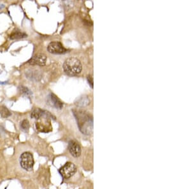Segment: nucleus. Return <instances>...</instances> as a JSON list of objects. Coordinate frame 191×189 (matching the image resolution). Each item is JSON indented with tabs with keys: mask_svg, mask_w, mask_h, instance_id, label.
Instances as JSON below:
<instances>
[{
	"mask_svg": "<svg viewBox=\"0 0 191 189\" xmlns=\"http://www.w3.org/2000/svg\"><path fill=\"white\" fill-rule=\"evenodd\" d=\"M79 129L85 135H91L92 133L93 121L92 117L84 111H74Z\"/></svg>",
	"mask_w": 191,
	"mask_h": 189,
	"instance_id": "f257e3e1",
	"label": "nucleus"
},
{
	"mask_svg": "<svg viewBox=\"0 0 191 189\" xmlns=\"http://www.w3.org/2000/svg\"><path fill=\"white\" fill-rule=\"evenodd\" d=\"M64 71L70 75L79 74L82 69V65L79 59L75 58L67 59L63 64Z\"/></svg>",
	"mask_w": 191,
	"mask_h": 189,
	"instance_id": "f03ea898",
	"label": "nucleus"
},
{
	"mask_svg": "<svg viewBox=\"0 0 191 189\" xmlns=\"http://www.w3.org/2000/svg\"><path fill=\"white\" fill-rule=\"evenodd\" d=\"M20 164L21 167L26 171H31L34 166V159L30 152H24L20 157Z\"/></svg>",
	"mask_w": 191,
	"mask_h": 189,
	"instance_id": "7ed1b4c3",
	"label": "nucleus"
},
{
	"mask_svg": "<svg viewBox=\"0 0 191 189\" xmlns=\"http://www.w3.org/2000/svg\"><path fill=\"white\" fill-rule=\"evenodd\" d=\"M59 173L64 179H68L76 172V167L72 163H66L59 169Z\"/></svg>",
	"mask_w": 191,
	"mask_h": 189,
	"instance_id": "20e7f679",
	"label": "nucleus"
},
{
	"mask_svg": "<svg viewBox=\"0 0 191 189\" xmlns=\"http://www.w3.org/2000/svg\"><path fill=\"white\" fill-rule=\"evenodd\" d=\"M49 116H51L50 113L49 111H46L45 115L43 116V122L40 121L36 123V127L38 131L41 132V133H48L51 131V122H47Z\"/></svg>",
	"mask_w": 191,
	"mask_h": 189,
	"instance_id": "39448f33",
	"label": "nucleus"
},
{
	"mask_svg": "<svg viewBox=\"0 0 191 189\" xmlns=\"http://www.w3.org/2000/svg\"><path fill=\"white\" fill-rule=\"evenodd\" d=\"M47 50L50 53L54 54H61L66 52V49L59 42H53L48 45Z\"/></svg>",
	"mask_w": 191,
	"mask_h": 189,
	"instance_id": "423d86ee",
	"label": "nucleus"
},
{
	"mask_svg": "<svg viewBox=\"0 0 191 189\" xmlns=\"http://www.w3.org/2000/svg\"><path fill=\"white\" fill-rule=\"evenodd\" d=\"M47 61V56L43 54H38L33 56V58L28 61V63L31 65H38L40 66H43L45 65Z\"/></svg>",
	"mask_w": 191,
	"mask_h": 189,
	"instance_id": "0eeeda50",
	"label": "nucleus"
},
{
	"mask_svg": "<svg viewBox=\"0 0 191 189\" xmlns=\"http://www.w3.org/2000/svg\"><path fill=\"white\" fill-rule=\"evenodd\" d=\"M68 149L71 155L74 157H79L81 154V148L75 141H70L68 145Z\"/></svg>",
	"mask_w": 191,
	"mask_h": 189,
	"instance_id": "6e6552de",
	"label": "nucleus"
},
{
	"mask_svg": "<svg viewBox=\"0 0 191 189\" xmlns=\"http://www.w3.org/2000/svg\"><path fill=\"white\" fill-rule=\"evenodd\" d=\"M49 103L51 104V106L54 107L55 108H62L63 107V103L57 98V97L54 95V94H51L50 96L49 97Z\"/></svg>",
	"mask_w": 191,
	"mask_h": 189,
	"instance_id": "1a4fd4ad",
	"label": "nucleus"
},
{
	"mask_svg": "<svg viewBox=\"0 0 191 189\" xmlns=\"http://www.w3.org/2000/svg\"><path fill=\"white\" fill-rule=\"evenodd\" d=\"M27 36V35L24 33H22L18 31H15L10 34V39L12 40H16V39L23 38H25Z\"/></svg>",
	"mask_w": 191,
	"mask_h": 189,
	"instance_id": "9d476101",
	"label": "nucleus"
},
{
	"mask_svg": "<svg viewBox=\"0 0 191 189\" xmlns=\"http://www.w3.org/2000/svg\"><path fill=\"white\" fill-rule=\"evenodd\" d=\"M45 113L44 110H42L40 108H36L33 110V111L31 112V117L33 119L38 120L40 117H42Z\"/></svg>",
	"mask_w": 191,
	"mask_h": 189,
	"instance_id": "9b49d317",
	"label": "nucleus"
},
{
	"mask_svg": "<svg viewBox=\"0 0 191 189\" xmlns=\"http://www.w3.org/2000/svg\"><path fill=\"white\" fill-rule=\"evenodd\" d=\"M12 114L10 111L5 106H0V116L5 119L10 116Z\"/></svg>",
	"mask_w": 191,
	"mask_h": 189,
	"instance_id": "f8f14e48",
	"label": "nucleus"
},
{
	"mask_svg": "<svg viewBox=\"0 0 191 189\" xmlns=\"http://www.w3.org/2000/svg\"><path fill=\"white\" fill-rule=\"evenodd\" d=\"M18 90H19V92H20L21 94H24V95L26 96H30L32 94L31 90L29 89H27L26 87L20 86L18 87Z\"/></svg>",
	"mask_w": 191,
	"mask_h": 189,
	"instance_id": "ddd939ff",
	"label": "nucleus"
},
{
	"mask_svg": "<svg viewBox=\"0 0 191 189\" xmlns=\"http://www.w3.org/2000/svg\"><path fill=\"white\" fill-rule=\"evenodd\" d=\"M21 127L24 131H27L29 130V128H30V122H29L28 120L24 119L22 121L21 124Z\"/></svg>",
	"mask_w": 191,
	"mask_h": 189,
	"instance_id": "4468645a",
	"label": "nucleus"
},
{
	"mask_svg": "<svg viewBox=\"0 0 191 189\" xmlns=\"http://www.w3.org/2000/svg\"><path fill=\"white\" fill-rule=\"evenodd\" d=\"M87 80H88V82H89V83L90 84L91 87L92 88V87H93V80H92V77L91 76V75H89V76L87 77Z\"/></svg>",
	"mask_w": 191,
	"mask_h": 189,
	"instance_id": "2eb2a0df",
	"label": "nucleus"
}]
</instances>
